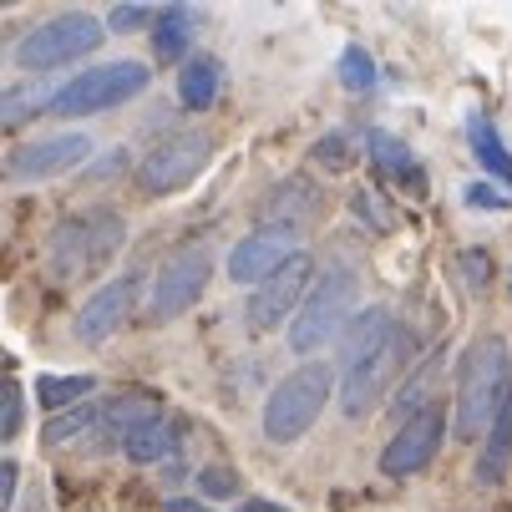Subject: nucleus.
Returning a JSON list of instances; mask_svg holds the SVG:
<instances>
[{"label": "nucleus", "instance_id": "1", "mask_svg": "<svg viewBox=\"0 0 512 512\" xmlns=\"http://www.w3.org/2000/svg\"><path fill=\"white\" fill-rule=\"evenodd\" d=\"M507 391H512V350H507V340L502 335L472 340L462 365H457V401H452L457 442H487V431H492Z\"/></svg>", "mask_w": 512, "mask_h": 512}, {"label": "nucleus", "instance_id": "2", "mask_svg": "<svg viewBox=\"0 0 512 512\" xmlns=\"http://www.w3.org/2000/svg\"><path fill=\"white\" fill-rule=\"evenodd\" d=\"M127 244V224L117 208H87L71 213L51 229L46 239V274L56 284H82L92 274H102Z\"/></svg>", "mask_w": 512, "mask_h": 512}, {"label": "nucleus", "instance_id": "3", "mask_svg": "<svg viewBox=\"0 0 512 512\" xmlns=\"http://www.w3.org/2000/svg\"><path fill=\"white\" fill-rule=\"evenodd\" d=\"M335 386H340V371L330 360H300L295 371H284L264 396V416H259L264 436L274 447H295L300 436H310L315 421L325 416Z\"/></svg>", "mask_w": 512, "mask_h": 512}, {"label": "nucleus", "instance_id": "4", "mask_svg": "<svg viewBox=\"0 0 512 512\" xmlns=\"http://www.w3.org/2000/svg\"><path fill=\"white\" fill-rule=\"evenodd\" d=\"M153 87V66L148 61H102V66H87L77 71L71 82H61L56 102H51V117H97V112H117L127 102H137L142 92Z\"/></svg>", "mask_w": 512, "mask_h": 512}, {"label": "nucleus", "instance_id": "5", "mask_svg": "<svg viewBox=\"0 0 512 512\" xmlns=\"http://www.w3.org/2000/svg\"><path fill=\"white\" fill-rule=\"evenodd\" d=\"M350 320H355V269H350L345 259H335V264H325V274L315 279L305 310L295 315V325L284 330V340H289V350H295V355L310 360L320 345L340 340Z\"/></svg>", "mask_w": 512, "mask_h": 512}, {"label": "nucleus", "instance_id": "6", "mask_svg": "<svg viewBox=\"0 0 512 512\" xmlns=\"http://www.w3.org/2000/svg\"><path fill=\"white\" fill-rule=\"evenodd\" d=\"M102 41H107V21H102V16H92V11H61V16L31 26V31L16 41L11 61H16L21 71H41V77H46V71L77 66V61L92 56Z\"/></svg>", "mask_w": 512, "mask_h": 512}, {"label": "nucleus", "instance_id": "7", "mask_svg": "<svg viewBox=\"0 0 512 512\" xmlns=\"http://www.w3.org/2000/svg\"><path fill=\"white\" fill-rule=\"evenodd\" d=\"M208 279H213V244H208V239L178 244V249L158 264V274H153V284H148V320H153V325H173L178 315H188V310L203 300Z\"/></svg>", "mask_w": 512, "mask_h": 512}, {"label": "nucleus", "instance_id": "8", "mask_svg": "<svg viewBox=\"0 0 512 512\" xmlns=\"http://www.w3.org/2000/svg\"><path fill=\"white\" fill-rule=\"evenodd\" d=\"M208 158H213V137L208 132H173L137 163V188L148 198H168V193L188 188L193 178H203Z\"/></svg>", "mask_w": 512, "mask_h": 512}, {"label": "nucleus", "instance_id": "9", "mask_svg": "<svg viewBox=\"0 0 512 512\" xmlns=\"http://www.w3.org/2000/svg\"><path fill=\"white\" fill-rule=\"evenodd\" d=\"M315 279H320V274H315V259H310V254H300V259H289L269 284L249 289V300H244L249 330L269 335V330H279V325H295V315L305 310Z\"/></svg>", "mask_w": 512, "mask_h": 512}, {"label": "nucleus", "instance_id": "10", "mask_svg": "<svg viewBox=\"0 0 512 512\" xmlns=\"http://www.w3.org/2000/svg\"><path fill=\"white\" fill-rule=\"evenodd\" d=\"M442 442H447V406L436 401V406H426V411H416L396 426V436L381 447V477H391V482L416 477L421 467L436 462Z\"/></svg>", "mask_w": 512, "mask_h": 512}, {"label": "nucleus", "instance_id": "11", "mask_svg": "<svg viewBox=\"0 0 512 512\" xmlns=\"http://www.w3.org/2000/svg\"><path fill=\"white\" fill-rule=\"evenodd\" d=\"M305 249H300V229H284V224H259V229H249L234 249H229V279L234 284H249V289H259V284H269L289 259H300Z\"/></svg>", "mask_w": 512, "mask_h": 512}, {"label": "nucleus", "instance_id": "12", "mask_svg": "<svg viewBox=\"0 0 512 512\" xmlns=\"http://www.w3.org/2000/svg\"><path fill=\"white\" fill-rule=\"evenodd\" d=\"M92 158V137L87 132H51V137H36V142H21L6 158V178L11 183H46V178H61L71 168H82Z\"/></svg>", "mask_w": 512, "mask_h": 512}, {"label": "nucleus", "instance_id": "13", "mask_svg": "<svg viewBox=\"0 0 512 512\" xmlns=\"http://www.w3.org/2000/svg\"><path fill=\"white\" fill-rule=\"evenodd\" d=\"M137 289H142V274H137V269H127V274L97 284L92 295H87V305L77 310V320H71V335H77L82 345H107V340L127 325V315H132V305H137Z\"/></svg>", "mask_w": 512, "mask_h": 512}, {"label": "nucleus", "instance_id": "14", "mask_svg": "<svg viewBox=\"0 0 512 512\" xmlns=\"http://www.w3.org/2000/svg\"><path fill=\"white\" fill-rule=\"evenodd\" d=\"M406 360H411V335L406 330H396V340L365 365V371H355V376H345L340 381V411L350 416V421H360L365 411H371L381 396H386V386L406 371Z\"/></svg>", "mask_w": 512, "mask_h": 512}, {"label": "nucleus", "instance_id": "15", "mask_svg": "<svg viewBox=\"0 0 512 512\" xmlns=\"http://www.w3.org/2000/svg\"><path fill=\"white\" fill-rule=\"evenodd\" d=\"M320 208V188L305 173H289L284 183L269 188V198L259 203V224H284V229H305Z\"/></svg>", "mask_w": 512, "mask_h": 512}, {"label": "nucleus", "instance_id": "16", "mask_svg": "<svg viewBox=\"0 0 512 512\" xmlns=\"http://www.w3.org/2000/svg\"><path fill=\"white\" fill-rule=\"evenodd\" d=\"M183 431H178V421L173 416H148L142 426H132L127 431V442H122V452H127V462H137V467H158V462H173L183 447Z\"/></svg>", "mask_w": 512, "mask_h": 512}, {"label": "nucleus", "instance_id": "17", "mask_svg": "<svg viewBox=\"0 0 512 512\" xmlns=\"http://www.w3.org/2000/svg\"><path fill=\"white\" fill-rule=\"evenodd\" d=\"M198 26H203V16H198L193 6H163V11H158V26H153V56H158L163 66L198 56V51H193Z\"/></svg>", "mask_w": 512, "mask_h": 512}, {"label": "nucleus", "instance_id": "18", "mask_svg": "<svg viewBox=\"0 0 512 512\" xmlns=\"http://www.w3.org/2000/svg\"><path fill=\"white\" fill-rule=\"evenodd\" d=\"M218 92H224V66H218V56L198 51L178 66V107L183 112H208L218 102Z\"/></svg>", "mask_w": 512, "mask_h": 512}, {"label": "nucleus", "instance_id": "19", "mask_svg": "<svg viewBox=\"0 0 512 512\" xmlns=\"http://www.w3.org/2000/svg\"><path fill=\"white\" fill-rule=\"evenodd\" d=\"M365 153H371V163L381 168V173H391L396 183H406L416 198L426 193V173H421V163H416V153L406 148L401 137H391V132H381V127H371L365 132Z\"/></svg>", "mask_w": 512, "mask_h": 512}, {"label": "nucleus", "instance_id": "20", "mask_svg": "<svg viewBox=\"0 0 512 512\" xmlns=\"http://www.w3.org/2000/svg\"><path fill=\"white\" fill-rule=\"evenodd\" d=\"M107 421V401H87L77 411H61L41 426V447H77V442H97V431Z\"/></svg>", "mask_w": 512, "mask_h": 512}, {"label": "nucleus", "instance_id": "21", "mask_svg": "<svg viewBox=\"0 0 512 512\" xmlns=\"http://www.w3.org/2000/svg\"><path fill=\"white\" fill-rule=\"evenodd\" d=\"M507 467H512V391L502 396V411H497V421L487 431V447L477 457V482L482 487H497L507 477Z\"/></svg>", "mask_w": 512, "mask_h": 512}, {"label": "nucleus", "instance_id": "22", "mask_svg": "<svg viewBox=\"0 0 512 512\" xmlns=\"http://www.w3.org/2000/svg\"><path fill=\"white\" fill-rule=\"evenodd\" d=\"M56 92H61V87H51V82H11L6 92H0V127L16 132V127H26L31 117L51 112Z\"/></svg>", "mask_w": 512, "mask_h": 512}, {"label": "nucleus", "instance_id": "23", "mask_svg": "<svg viewBox=\"0 0 512 512\" xmlns=\"http://www.w3.org/2000/svg\"><path fill=\"white\" fill-rule=\"evenodd\" d=\"M92 391H97V376H41L36 381V406L51 411V416H61V411L87 406Z\"/></svg>", "mask_w": 512, "mask_h": 512}, {"label": "nucleus", "instance_id": "24", "mask_svg": "<svg viewBox=\"0 0 512 512\" xmlns=\"http://www.w3.org/2000/svg\"><path fill=\"white\" fill-rule=\"evenodd\" d=\"M350 213H355L371 234H396V208L386 203L381 188H355V193H350Z\"/></svg>", "mask_w": 512, "mask_h": 512}, {"label": "nucleus", "instance_id": "25", "mask_svg": "<svg viewBox=\"0 0 512 512\" xmlns=\"http://www.w3.org/2000/svg\"><path fill=\"white\" fill-rule=\"evenodd\" d=\"M193 487H198V502H229V497L244 492V477H239L234 467H203V472L193 477ZM239 502H244V497H239Z\"/></svg>", "mask_w": 512, "mask_h": 512}, {"label": "nucleus", "instance_id": "26", "mask_svg": "<svg viewBox=\"0 0 512 512\" xmlns=\"http://www.w3.org/2000/svg\"><path fill=\"white\" fill-rule=\"evenodd\" d=\"M310 163L325 168V173H345V168L355 163V142H350L345 132H325L315 148H310Z\"/></svg>", "mask_w": 512, "mask_h": 512}, {"label": "nucleus", "instance_id": "27", "mask_svg": "<svg viewBox=\"0 0 512 512\" xmlns=\"http://www.w3.org/2000/svg\"><path fill=\"white\" fill-rule=\"evenodd\" d=\"M472 148H477V158L492 168V173H502L507 183H512V158H507V148L497 142V132H492V122H482V117H472Z\"/></svg>", "mask_w": 512, "mask_h": 512}, {"label": "nucleus", "instance_id": "28", "mask_svg": "<svg viewBox=\"0 0 512 512\" xmlns=\"http://www.w3.org/2000/svg\"><path fill=\"white\" fill-rule=\"evenodd\" d=\"M340 82H345V92H371L376 87V61L365 56V46L340 51Z\"/></svg>", "mask_w": 512, "mask_h": 512}, {"label": "nucleus", "instance_id": "29", "mask_svg": "<svg viewBox=\"0 0 512 512\" xmlns=\"http://www.w3.org/2000/svg\"><path fill=\"white\" fill-rule=\"evenodd\" d=\"M153 26H158L153 6H112L107 11V31H117V36H137V31H153Z\"/></svg>", "mask_w": 512, "mask_h": 512}, {"label": "nucleus", "instance_id": "30", "mask_svg": "<svg viewBox=\"0 0 512 512\" xmlns=\"http://www.w3.org/2000/svg\"><path fill=\"white\" fill-rule=\"evenodd\" d=\"M21 401H26V396H21V386L11 381V386H6V421H0V442H16V436H21V416H26Z\"/></svg>", "mask_w": 512, "mask_h": 512}, {"label": "nucleus", "instance_id": "31", "mask_svg": "<svg viewBox=\"0 0 512 512\" xmlns=\"http://www.w3.org/2000/svg\"><path fill=\"white\" fill-rule=\"evenodd\" d=\"M21 482V467H16V457H6V462H0V512H11L16 507V487Z\"/></svg>", "mask_w": 512, "mask_h": 512}, {"label": "nucleus", "instance_id": "32", "mask_svg": "<svg viewBox=\"0 0 512 512\" xmlns=\"http://www.w3.org/2000/svg\"><path fill=\"white\" fill-rule=\"evenodd\" d=\"M467 203H472V208H507L512 198H507L502 188H492V183H472V188H467Z\"/></svg>", "mask_w": 512, "mask_h": 512}, {"label": "nucleus", "instance_id": "33", "mask_svg": "<svg viewBox=\"0 0 512 512\" xmlns=\"http://www.w3.org/2000/svg\"><path fill=\"white\" fill-rule=\"evenodd\" d=\"M462 269L472 274V284H487V274H492V259H487V254H462Z\"/></svg>", "mask_w": 512, "mask_h": 512}, {"label": "nucleus", "instance_id": "34", "mask_svg": "<svg viewBox=\"0 0 512 512\" xmlns=\"http://www.w3.org/2000/svg\"><path fill=\"white\" fill-rule=\"evenodd\" d=\"M234 512H295V507H284V502H264V497H244Z\"/></svg>", "mask_w": 512, "mask_h": 512}, {"label": "nucleus", "instance_id": "35", "mask_svg": "<svg viewBox=\"0 0 512 512\" xmlns=\"http://www.w3.org/2000/svg\"><path fill=\"white\" fill-rule=\"evenodd\" d=\"M163 512H213L208 502H198V497H168L163 502Z\"/></svg>", "mask_w": 512, "mask_h": 512}, {"label": "nucleus", "instance_id": "36", "mask_svg": "<svg viewBox=\"0 0 512 512\" xmlns=\"http://www.w3.org/2000/svg\"><path fill=\"white\" fill-rule=\"evenodd\" d=\"M507 284H512V274H507Z\"/></svg>", "mask_w": 512, "mask_h": 512}]
</instances>
